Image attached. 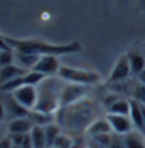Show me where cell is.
<instances>
[{
  "label": "cell",
  "instance_id": "6da1fadb",
  "mask_svg": "<svg viewBox=\"0 0 145 148\" xmlns=\"http://www.w3.org/2000/svg\"><path fill=\"white\" fill-rule=\"evenodd\" d=\"M5 37V42L9 44L15 52H24V54H32V56H68V54H76L83 49L81 42L74 40L69 44H51L46 40L39 39H15V37Z\"/></svg>",
  "mask_w": 145,
  "mask_h": 148
},
{
  "label": "cell",
  "instance_id": "7a4b0ae2",
  "mask_svg": "<svg viewBox=\"0 0 145 148\" xmlns=\"http://www.w3.org/2000/svg\"><path fill=\"white\" fill-rule=\"evenodd\" d=\"M61 114H63V123L68 128L74 130H84L90 126L95 121V108L90 101H79L71 106V111H66L61 108Z\"/></svg>",
  "mask_w": 145,
  "mask_h": 148
},
{
  "label": "cell",
  "instance_id": "3957f363",
  "mask_svg": "<svg viewBox=\"0 0 145 148\" xmlns=\"http://www.w3.org/2000/svg\"><path fill=\"white\" fill-rule=\"evenodd\" d=\"M61 108V91L54 86L52 79H44L42 86L39 89V99H37V111L42 113H51L54 114L56 110Z\"/></svg>",
  "mask_w": 145,
  "mask_h": 148
},
{
  "label": "cell",
  "instance_id": "277c9868",
  "mask_svg": "<svg viewBox=\"0 0 145 148\" xmlns=\"http://www.w3.org/2000/svg\"><path fill=\"white\" fill-rule=\"evenodd\" d=\"M57 74L63 81H68L72 84L95 86L100 83V74L95 71H88V69H76V67H69V66H61Z\"/></svg>",
  "mask_w": 145,
  "mask_h": 148
},
{
  "label": "cell",
  "instance_id": "5b68a950",
  "mask_svg": "<svg viewBox=\"0 0 145 148\" xmlns=\"http://www.w3.org/2000/svg\"><path fill=\"white\" fill-rule=\"evenodd\" d=\"M44 79H46L44 74L36 73V71H27L26 74L19 76V77L12 79L9 83L2 84V86H0V91L2 92H14L15 89L22 88V86H37V84L42 83Z\"/></svg>",
  "mask_w": 145,
  "mask_h": 148
},
{
  "label": "cell",
  "instance_id": "8992f818",
  "mask_svg": "<svg viewBox=\"0 0 145 148\" xmlns=\"http://www.w3.org/2000/svg\"><path fill=\"white\" fill-rule=\"evenodd\" d=\"M86 94H88V86L69 83L61 89V108H68V106H72L76 103L83 101V98H86Z\"/></svg>",
  "mask_w": 145,
  "mask_h": 148
},
{
  "label": "cell",
  "instance_id": "52a82bcc",
  "mask_svg": "<svg viewBox=\"0 0 145 148\" xmlns=\"http://www.w3.org/2000/svg\"><path fill=\"white\" fill-rule=\"evenodd\" d=\"M12 96L17 99L24 108L27 110H36L37 106V99H39V89L36 86H22L12 92Z\"/></svg>",
  "mask_w": 145,
  "mask_h": 148
},
{
  "label": "cell",
  "instance_id": "ba28073f",
  "mask_svg": "<svg viewBox=\"0 0 145 148\" xmlns=\"http://www.w3.org/2000/svg\"><path fill=\"white\" fill-rule=\"evenodd\" d=\"M59 69H61L59 56H42V57L39 59V62L32 67V71L44 74L46 77H47V76H54V74H57Z\"/></svg>",
  "mask_w": 145,
  "mask_h": 148
},
{
  "label": "cell",
  "instance_id": "9c48e42d",
  "mask_svg": "<svg viewBox=\"0 0 145 148\" xmlns=\"http://www.w3.org/2000/svg\"><path fill=\"white\" fill-rule=\"evenodd\" d=\"M3 104H5V111H7V118H9V121L10 120H17V118H29L30 110L24 108V106L12 96V92H7Z\"/></svg>",
  "mask_w": 145,
  "mask_h": 148
},
{
  "label": "cell",
  "instance_id": "30bf717a",
  "mask_svg": "<svg viewBox=\"0 0 145 148\" xmlns=\"http://www.w3.org/2000/svg\"><path fill=\"white\" fill-rule=\"evenodd\" d=\"M132 74V69H130V59H128V54L122 56L117 61V64L113 67V71L108 77V83H120V81H125L128 76Z\"/></svg>",
  "mask_w": 145,
  "mask_h": 148
},
{
  "label": "cell",
  "instance_id": "8fae6325",
  "mask_svg": "<svg viewBox=\"0 0 145 148\" xmlns=\"http://www.w3.org/2000/svg\"><path fill=\"white\" fill-rule=\"evenodd\" d=\"M106 120L111 125V130L117 133V135H128L130 131H133V123L130 120V116H122V114H106Z\"/></svg>",
  "mask_w": 145,
  "mask_h": 148
},
{
  "label": "cell",
  "instance_id": "7c38bea8",
  "mask_svg": "<svg viewBox=\"0 0 145 148\" xmlns=\"http://www.w3.org/2000/svg\"><path fill=\"white\" fill-rule=\"evenodd\" d=\"M113 130H111V125L106 118H101V120H95L90 126L86 128V135L95 138V136H100V135H110Z\"/></svg>",
  "mask_w": 145,
  "mask_h": 148
},
{
  "label": "cell",
  "instance_id": "4fadbf2b",
  "mask_svg": "<svg viewBox=\"0 0 145 148\" xmlns=\"http://www.w3.org/2000/svg\"><path fill=\"white\" fill-rule=\"evenodd\" d=\"M36 125L32 123L30 118H17V120H10L7 125V131L9 135H15V133H30V130Z\"/></svg>",
  "mask_w": 145,
  "mask_h": 148
},
{
  "label": "cell",
  "instance_id": "5bb4252c",
  "mask_svg": "<svg viewBox=\"0 0 145 148\" xmlns=\"http://www.w3.org/2000/svg\"><path fill=\"white\" fill-rule=\"evenodd\" d=\"M27 71L20 66H15V64H10V66H5V67H0V86L5 83H9L12 79H15L19 76L26 74Z\"/></svg>",
  "mask_w": 145,
  "mask_h": 148
},
{
  "label": "cell",
  "instance_id": "9a60e30c",
  "mask_svg": "<svg viewBox=\"0 0 145 148\" xmlns=\"http://www.w3.org/2000/svg\"><path fill=\"white\" fill-rule=\"evenodd\" d=\"M132 103V110H130V120L133 123V128L145 133V121H144V114H142V108H140V103L135 99H130Z\"/></svg>",
  "mask_w": 145,
  "mask_h": 148
},
{
  "label": "cell",
  "instance_id": "2e32d148",
  "mask_svg": "<svg viewBox=\"0 0 145 148\" xmlns=\"http://www.w3.org/2000/svg\"><path fill=\"white\" fill-rule=\"evenodd\" d=\"M123 141H125V148H145V133L133 130L123 136Z\"/></svg>",
  "mask_w": 145,
  "mask_h": 148
},
{
  "label": "cell",
  "instance_id": "e0dca14e",
  "mask_svg": "<svg viewBox=\"0 0 145 148\" xmlns=\"http://www.w3.org/2000/svg\"><path fill=\"white\" fill-rule=\"evenodd\" d=\"M128 59H130V69H132V74L133 76H138L145 69V57L140 52H135L132 51L128 54Z\"/></svg>",
  "mask_w": 145,
  "mask_h": 148
},
{
  "label": "cell",
  "instance_id": "ac0fdd59",
  "mask_svg": "<svg viewBox=\"0 0 145 148\" xmlns=\"http://www.w3.org/2000/svg\"><path fill=\"white\" fill-rule=\"evenodd\" d=\"M29 118L32 120V123L36 126H46V125H51L54 123V116L51 113H42V111H37V110H32L29 113Z\"/></svg>",
  "mask_w": 145,
  "mask_h": 148
},
{
  "label": "cell",
  "instance_id": "d6986e66",
  "mask_svg": "<svg viewBox=\"0 0 145 148\" xmlns=\"http://www.w3.org/2000/svg\"><path fill=\"white\" fill-rule=\"evenodd\" d=\"M130 110H132V103L130 99H118L108 108V113L111 114H122V116H130Z\"/></svg>",
  "mask_w": 145,
  "mask_h": 148
},
{
  "label": "cell",
  "instance_id": "ffe728a7",
  "mask_svg": "<svg viewBox=\"0 0 145 148\" xmlns=\"http://www.w3.org/2000/svg\"><path fill=\"white\" fill-rule=\"evenodd\" d=\"M30 138L34 148H47V140H46L44 126H34L30 130Z\"/></svg>",
  "mask_w": 145,
  "mask_h": 148
},
{
  "label": "cell",
  "instance_id": "44dd1931",
  "mask_svg": "<svg viewBox=\"0 0 145 148\" xmlns=\"http://www.w3.org/2000/svg\"><path fill=\"white\" fill-rule=\"evenodd\" d=\"M44 131H46V140H47V148H52L57 136L61 135V126L56 125V123H51V125L44 126Z\"/></svg>",
  "mask_w": 145,
  "mask_h": 148
},
{
  "label": "cell",
  "instance_id": "7402d4cb",
  "mask_svg": "<svg viewBox=\"0 0 145 148\" xmlns=\"http://www.w3.org/2000/svg\"><path fill=\"white\" fill-rule=\"evenodd\" d=\"M15 59L19 61V64L20 67H24V69H32L34 66L39 62V59H41V56H32V54H24V52H15Z\"/></svg>",
  "mask_w": 145,
  "mask_h": 148
},
{
  "label": "cell",
  "instance_id": "603a6c76",
  "mask_svg": "<svg viewBox=\"0 0 145 148\" xmlns=\"http://www.w3.org/2000/svg\"><path fill=\"white\" fill-rule=\"evenodd\" d=\"M14 59H15L14 51H0V67L14 64Z\"/></svg>",
  "mask_w": 145,
  "mask_h": 148
},
{
  "label": "cell",
  "instance_id": "cb8c5ba5",
  "mask_svg": "<svg viewBox=\"0 0 145 148\" xmlns=\"http://www.w3.org/2000/svg\"><path fill=\"white\" fill-rule=\"evenodd\" d=\"M132 94H133L132 99H135V101L145 104V84H142V83L135 84V88H133V92H132Z\"/></svg>",
  "mask_w": 145,
  "mask_h": 148
},
{
  "label": "cell",
  "instance_id": "d4e9b609",
  "mask_svg": "<svg viewBox=\"0 0 145 148\" xmlns=\"http://www.w3.org/2000/svg\"><path fill=\"white\" fill-rule=\"evenodd\" d=\"M72 145H74L72 138L68 136V135H64V133H61L57 136V140H56V143H54V147H59V148H71Z\"/></svg>",
  "mask_w": 145,
  "mask_h": 148
},
{
  "label": "cell",
  "instance_id": "484cf974",
  "mask_svg": "<svg viewBox=\"0 0 145 148\" xmlns=\"http://www.w3.org/2000/svg\"><path fill=\"white\" fill-rule=\"evenodd\" d=\"M29 133H15V135H9L10 140H12V143H14V147H20L24 145V141H26V136H27Z\"/></svg>",
  "mask_w": 145,
  "mask_h": 148
},
{
  "label": "cell",
  "instance_id": "4316f807",
  "mask_svg": "<svg viewBox=\"0 0 145 148\" xmlns=\"http://www.w3.org/2000/svg\"><path fill=\"white\" fill-rule=\"evenodd\" d=\"M0 148H14V143H12L10 136H5L3 140H0Z\"/></svg>",
  "mask_w": 145,
  "mask_h": 148
},
{
  "label": "cell",
  "instance_id": "83f0119b",
  "mask_svg": "<svg viewBox=\"0 0 145 148\" xmlns=\"http://www.w3.org/2000/svg\"><path fill=\"white\" fill-rule=\"evenodd\" d=\"M0 51H14V49L5 42V37L2 36V34H0Z\"/></svg>",
  "mask_w": 145,
  "mask_h": 148
},
{
  "label": "cell",
  "instance_id": "f1b7e54d",
  "mask_svg": "<svg viewBox=\"0 0 145 148\" xmlns=\"http://www.w3.org/2000/svg\"><path fill=\"white\" fill-rule=\"evenodd\" d=\"M7 118V111H5V104H3V99L0 98V121H3Z\"/></svg>",
  "mask_w": 145,
  "mask_h": 148
},
{
  "label": "cell",
  "instance_id": "f546056e",
  "mask_svg": "<svg viewBox=\"0 0 145 148\" xmlns=\"http://www.w3.org/2000/svg\"><path fill=\"white\" fill-rule=\"evenodd\" d=\"M137 77H138V83L145 84V69H144V71H142V73H140V74H138Z\"/></svg>",
  "mask_w": 145,
  "mask_h": 148
},
{
  "label": "cell",
  "instance_id": "4dcf8cb0",
  "mask_svg": "<svg viewBox=\"0 0 145 148\" xmlns=\"http://www.w3.org/2000/svg\"><path fill=\"white\" fill-rule=\"evenodd\" d=\"M5 138V128H3V125H0V140Z\"/></svg>",
  "mask_w": 145,
  "mask_h": 148
},
{
  "label": "cell",
  "instance_id": "1f68e13d",
  "mask_svg": "<svg viewBox=\"0 0 145 148\" xmlns=\"http://www.w3.org/2000/svg\"><path fill=\"white\" fill-rule=\"evenodd\" d=\"M140 108H142V114H144V121H145V104L140 103Z\"/></svg>",
  "mask_w": 145,
  "mask_h": 148
},
{
  "label": "cell",
  "instance_id": "d6a6232c",
  "mask_svg": "<svg viewBox=\"0 0 145 148\" xmlns=\"http://www.w3.org/2000/svg\"><path fill=\"white\" fill-rule=\"evenodd\" d=\"M71 148H84V147H81V145H79V143H76V141H74V145H72Z\"/></svg>",
  "mask_w": 145,
  "mask_h": 148
},
{
  "label": "cell",
  "instance_id": "836d02e7",
  "mask_svg": "<svg viewBox=\"0 0 145 148\" xmlns=\"http://www.w3.org/2000/svg\"><path fill=\"white\" fill-rule=\"evenodd\" d=\"M14 148H20V147H14Z\"/></svg>",
  "mask_w": 145,
  "mask_h": 148
},
{
  "label": "cell",
  "instance_id": "e575fe53",
  "mask_svg": "<svg viewBox=\"0 0 145 148\" xmlns=\"http://www.w3.org/2000/svg\"><path fill=\"white\" fill-rule=\"evenodd\" d=\"M52 148H59V147H52Z\"/></svg>",
  "mask_w": 145,
  "mask_h": 148
},
{
  "label": "cell",
  "instance_id": "d590c367",
  "mask_svg": "<svg viewBox=\"0 0 145 148\" xmlns=\"http://www.w3.org/2000/svg\"><path fill=\"white\" fill-rule=\"evenodd\" d=\"M84 148H91V147H84Z\"/></svg>",
  "mask_w": 145,
  "mask_h": 148
}]
</instances>
